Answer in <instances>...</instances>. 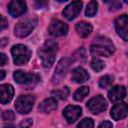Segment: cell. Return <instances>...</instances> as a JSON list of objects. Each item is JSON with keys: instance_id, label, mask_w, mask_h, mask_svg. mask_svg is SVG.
<instances>
[{"instance_id": "1", "label": "cell", "mask_w": 128, "mask_h": 128, "mask_svg": "<svg viewBox=\"0 0 128 128\" xmlns=\"http://www.w3.org/2000/svg\"><path fill=\"white\" fill-rule=\"evenodd\" d=\"M114 44L105 36L95 37L90 46V53L94 57H109L114 53Z\"/></svg>"}, {"instance_id": "2", "label": "cell", "mask_w": 128, "mask_h": 128, "mask_svg": "<svg viewBox=\"0 0 128 128\" xmlns=\"http://www.w3.org/2000/svg\"><path fill=\"white\" fill-rule=\"evenodd\" d=\"M57 49H58V44L53 40H48L38 50V55L44 67L49 68L54 64Z\"/></svg>"}, {"instance_id": "3", "label": "cell", "mask_w": 128, "mask_h": 128, "mask_svg": "<svg viewBox=\"0 0 128 128\" xmlns=\"http://www.w3.org/2000/svg\"><path fill=\"white\" fill-rule=\"evenodd\" d=\"M11 54L15 65H24L31 58V50L23 44L14 45L11 48Z\"/></svg>"}, {"instance_id": "4", "label": "cell", "mask_w": 128, "mask_h": 128, "mask_svg": "<svg viewBox=\"0 0 128 128\" xmlns=\"http://www.w3.org/2000/svg\"><path fill=\"white\" fill-rule=\"evenodd\" d=\"M15 82L21 85H25L28 87H33L37 84L39 81V76L37 74H32V73H25L21 70H17L13 74Z\"/></svg>"}, {"instance_id": "5", "label": "cell", "mask_w": 128, "mask_h": 128, "mask_svg": "<svg viewBox=\"0 0 128 128\" xmlns=\"http://www.w3.org/2000/svg\"><path fill=\"white\" fill-rule=\"evenodd\" d=\"M35 102V98L32 95H21L15 102V108L20 114H27L31 111Z\"/></svg>"}, {"instance_id": "6", "label": "cell", "mask_w": 128, "mask_h": 128, "mask_svg": "<svg viewBox=\"0 0 128 128\" xmlns=\"http://www.w3.org/2000/svg\"><path fill=\"white\" fill-rule=\"evenodd\" d=\"M72 59L71 58H62L59 63L57 64V67L55 69L54 75H53V83L54 84H58L62 81V79L65 77L66 72L68 71V68L71 64Z\"/></svg>"}, {"instance_id": "7", "label": "cell", "mask_w": 128, "mask_h": 128, "mask_svg": "<svg viewBox=\"0 0 128 128\" xmlns=\"http://www.w3.org/2000/svg\"><path fill=\"white\" fill-rule=\"evenodd\" d=\"M87 108L93 114H99L107 108V102H106V100L103 96L98 95V96H95V97L91 98L88 101Z\"/></svg>"}, {"instance_id": "8", "label": "cell", "mask_w": 128, "mask_h": 128, "mask_svg": "<svg viewBox=\"0 0 128 128\" xmlns=\"http://www.w3.org/2000/svg\"><path fill=\"white\" fill-rule=\"evenodd\" d=\"M34 29V24L30 20H23L16 24L14 28V34L19 38L27 37L31 34V32Z\"/></svg>"}, {"instance_id": "9", "label": "cell", "mask_w": 128, "mask_h": 128, "mask_svg": "<svg viewBox=\"0 0 128 128\" xmlns=\"http://www.w3.org/2000/svg\"><path fill=\"white\" fill-rule=\"evenodd\" d=\"M82 5H83V3L81 0H74L73 2H71L69 5H67L64 8V10L62 11L63 16L67 20H73L80 13Z\"/></svg>"}, {"instance_id": "10", "label": "cell", "mask_w": 128, "mask_h": 128, "mask_svg": "<svg viewBox=\"0 0 128 128\" xmlns=\"http://www.w3.org/2000/svg\"><path fill=\"white\" fill-rule=\"evenodd\" d=\"M115 29H116L117 34L124 41H127L128 39V17L126 14H123L116 18Z\"/></svg>"}, {"instance_id": "11", "label": "cell", "mask_w": 128, "mask_h": 128, "mask_svg": "<svg viewBox=\"0 0 128 128\" xmlns=\"http://www.w3.org/2000/svg\"><path fill=\"white\" fill-rule=\"evenodd\" d=\"M49 33L51 36H54V37H59V36H64L67 34L68 32V26L58 20V19H53L51 22H50V25H49Z\"/></svg>"}, {"instance_id": "12", "label": "cell", "mask_w": 128, "mask_h": 128, "mask_svg": "<svg viewBox=\"0 0 128 128\" xmlns=\"http://www.w3.org/2000/svg\"><path fill=\"white\" fill-rule=\"evenodd\" d=\"M27 5L23 0H12L8 5V12L13 17L21 16L26 12Z\"/></svg>"}, {"instance_id": "13", "label": "cell", "mask_w": 128, "mask_h": 128, "mask_svg": "<svg viewBox=\"0 0 128 128\" xmlns=\"http://www.w3.org/2000/svg\"><path fill=\"white\" fill-rule=\"evenodd\" d=\"M82 114V109L80 106L69 105L63 110V116L68 123H74Z\"/></svg>"}, {"instance_id": "14", "label": "cell", "mask_w": 128, "mask_h": 128, "mask_svg": "<svg viewBox=\"0 0 128 128\" xmlns=\"http://www.w3.org/2000/svg\"><path fill=\"white\" fill-rule=\"evenodd\" d=\"M127 113H128V106L125 102H121V103L119 102V103L115 104L110 111L111 117L117 121L125 118L127 116Z\"/></svg>"}, {"instance_id": "15", "label": "cell", "mask_w": 128, "mask_h": 128, "mask_svg": "<svg viewBox=\"0 0 128 128\" xmlns=\"http://www.w3.org/2000/svg\"><path fill=\"white\" fill-rule=\"evenodd\" d=\"M126 97V88L124 86H114L108 91V98L112 102H120Z\"/></svg>"}, {"instance_id": "16", "label": "cell", "mask_w": 128, "mask_h": 128, "mask_svg": "<svg viewBox=\"0 0 128 128\" xmlns=\"http://www.w3.org/2000/svg\"><path fill=\"white\" fill-rule=\"evenodd\" d=\"M14 95V88L10 84L0 85V103L7 104L10 102Z\"/></svg>"}, {"instance_id": "17", "label": "cell", "mask_w": 128, "mask_h": 128, "mask_svg": "<svg viewBox=\"0 0 128 128\" xmlns=\"http://www.w3.org/2000/svg\"><path fill=\"white\" fill-rule=\"evenodd\" d=\"M56 108H57V100L54 97H50L43 100L38 106V110L43 114L50 113L54 111Z\"/></svg>"}, {"instance_id": "18", "label": "cell", "mask_w": 128, "mask_h": 128, "mask_svg": "<svg viewBox=\"0 0 128 128\" xmlns=\"http://www.w3.org/2000/svg\"><path fill=\"white\" fill-rule=\"evenodd\" d=\"M89 74L88 72L82 68V67H76L75 69H73L72 71V75H71V78L72 80L75 82V83H85L88 79H89Z\"/></svg>"}, {"instance_id": "19", "label": "cell", "mask_w": 128, "mask_h": 128, "mask_svg": "<svg viewBox=\"0 0 128 128\" xmlns=\"http://www.w3.org/2000/svg\"><path fill=\"white\" fill-rule=\"evenodd\" d=\"M75 30H76L77 34H78L80 37L85 38V37L89 36L90 33L92 32V26H91V24L88 23V22L81 21V22H79V23L76 24Z\"/></svg>"}, {"instance_id": "20", "label": "cell", "mask_w": 128, "mask_h": 128, "mask_svg": "<svg viewBox=\"0 0 128 128\" xmlns=\"http://www.w3.org/2000/svg\"><path fill=\"white\" fill-rule=\"evenodd\" d=\"M88 94H89V87H87V86H82V87L78 88V89L74 92L73 98H74V100H76V101H81V100H83Z\"/></svg>"}, {"instance_id": "21", "label": "cell", "mask_w": 128, "mask_h": 128, "mask_svg": "<svg viewBox=\"0 0 128 128\" xmlns=\"http://www.w3.org/2000/svg\"><path fill=\"white\" fill-rule=\"evenodd\" d=\"M90 66H91V68H92L95 72H100V71H102V70L104 69L105 63H104L101 59H99V58H97V57H94V58L91 60V62H90Z\"/></svg>"}, {"instance_id": "22", "label": "cell", "mask_w": 128, "mask_h": 128, "mask_svg": "<svg viewBox=\"0 0 128 128\" xmlns=\"http://www.w3.org/2000/svg\"><path fill=\"white\" fill-rule=\"evenodd\" d=\"M97 9H98V4L95 0H92L88 3L87 5V8H86V11H85V14L87 17H93L96 13H97Z\"/></svg>"}, {"instance_id": "23", "label": "cell", "mask_w": 128, "mask_h": 128, "mask_svg": "<svg viewBox=\"0 0 128 128\" xmlns=\"http://www.w3.org/2000/svg\"><path fill=\"white\" fill-rule=\"evenodd\" d=\"M113 82V77L110 75H104L99 79V86L101 88H107L109 87Z\"/></svg>"}, {"instance_id": "24", "label": "cell", "mask_w": 128, "mask_h": 128, "mask_svg": "<svg viewBox=\"0 0 128 128\" xmlns=\"http://www.w3.org/2000/svg\"><path fill=\"white\" fill-rule=\"evenodd\" d=\"M103 2H105L110 10H118L119 8H121V3L119 0H103Z\"/></svg>"}, {"instance_id": "25", "label": "cell", "mask_w": 128, "mask_h": 128, "mask_svg": "<svg viewBox=\"0 0 128 128\" xmlns=\"http://www.w3.org/2000/svg\"><path fill=\"white\" fill-rule=\"evenodd\" d=\"M68 94H69V90L67 87H64L62 90H57L53 92V95H55V97L60 98V99H66Z\"/></svg>"}, {"instance_id": "26", "label": "cell", "mask_w": 128, "mask_h": 128, "mask_svg": "<svg viewBox=\"0 0 128 128\" xmlns=\"http://www.w3.org/2000/svg\"><path fill=\"white\" fill-rule=\"evenodd\" d=\"M93 126H94V122L91 118H85L78 124V127H82V128H92Z\"/></svg>"}, {"instance_id": "27", "label": "cell", "mask_w": 128, "mask_h": 128, "mask_svg": "<svg viewBox=\"0 0 128 128\" xmlns=\"http://www.w3.org/2000/svg\"><path fill=\"white\" fill-rule=\"evenodd\" d=\"M2 117H3V119L6 120V121H12V120L15 119V114H14V112L11 111V110H6V111L3 112Z\"/></svg>"}, {"instance_id": "28", "label": "cell", "mask_w": 128, "mask_h": 128, "mask_svg": "<svg viewBox=\"0 0 128 128\" xmlns=\"http://www.w3.org/2000/svg\"><path fill=\"white\" fill-rule=\"evenodd\" d=\"M8 27V21L5 17H3L2 15H0V30H3L5 28Z\"/></svg>"}, {"instance_id": "29", "label": "cell", "mask_w": 128, "mask_h": 128, "mask_svg": "<svg viewBox=\"0 0 128 128\" xmlns=\"http://www.w3.org/2000/svg\"><path fill=\"white\" fill-rule=\"evenodd\" d=\"M8 62V58L4 53H0V66H4L5 64H7Z\"/></svg>"}, {"instance_id": "30", "label": "cell", "mask_w": 128, "mask_h": 128, "mask_svg": "<svg viewBox=\"0 0 128 128\" xmlns=\"http://www.w3.org/2000/svg\"><path fill=\"white\" fill-rule=\"evenodd\" d=\"M32 124H33L32 119H26V120H24L23 122H21V123H20V126H24V127H30V126H32Z\"/></svg>"}, {"instance_id": "31", "label": "cell", "mask_w": 128, "mask_h": 128, "mask_svg": "<svg viewBox=\"0 0 128 128\" xmlns=\"http://www.w3.org/2000/svg\"><path fill=\"white\" fill-rule=\"evenodd\" d=\"M34 1H35L36 5H37L38 7H44V6H46L47 3H48V0H34Z\"/></svg>"}, {"instance_id": "32", "label": "cell", "mask_w": 128, "mask_h": 128, "mask_svg": "<svg viewBox=\"0 0 128 128\" xmlns=\"http://www.w3.org/2000/svg\"><path fill=\"white\" fill-rule=\"evenodd\" d=\"M113 126V124L111 123V122H109V121H104V122H102V123H100L99 124V128H110V127H112Z\"/></svg>"}, {"instance_id": "33", "label": "cell", "mask_w": 128, "mask_h": 128, "mask_svg": "<svg viewBox=\"0 0 128 128\" xmlns=\"http://www.w3.org/2000/svg\"><path fill=\"white\" fill-rule=\"evenodd\" d=\"M6 44H7V39H6V38H2V39H0V47L5 46Z\"/></svg>"}, {"instance_id": "34", "label": "cell", "mask_w": 128, "mask_h": 128, "mask_svg": "<svg viewBox=\"0 0 128 128\" xmlns=\"http://www.w3.org/2000/svg\"><path fill=\"white\" fill-rule=\"evenodd\" d=\"M4 77H5V71L0 70V80H2Z\"/></svg>"}, {"instance_id": "35", "label": "cell", "mask_w": 128, "mask_h": 128, "mask_svg": "<svg viewBox=\"0 0 128 128\" xmlns=\"http://www.w3.org/2000/svg\"><path fill=\"white\" fill-rule=\"evenodd\" d=\"M58 2H65V1H67V0H57Z\"/></svg>"}, {"instance_id": "36", "label": "cell", "mask_w": 128, "mask_h": 128, "mask_svg": "<svg viewBox=\"0 0 128 128\" xmlns=\"http://www.w3.org/2000/svg\"><path fill=\"white\" fill-rule=\"evenodd\" d=\"M127 1H128V0H124V2H125V3H127Z\"/></svg>"}]
</instances>
